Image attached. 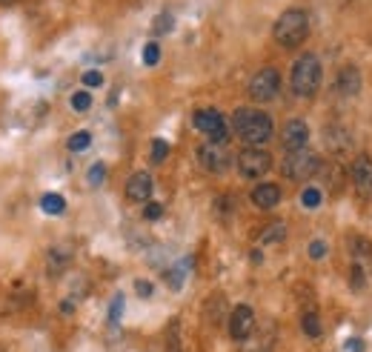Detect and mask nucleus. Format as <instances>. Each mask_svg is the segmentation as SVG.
Wrapping results in <instances>:
<instances>
[{"instance_id":"f257e3e1","label":"nucleus","mask_w":372,"mask_h":352,"mask_svg":"<svg viewBox=\"0 0 372 352\" xmlns=\"http://www.w3.org/2000/svg\"><path fill=\"white\" fill-rule=\"evenodd\" d=\"M232 126L238 135L252 146H261L272 138V118L261 109H238L232 115Z\"/></svg>"},{"instance_id":"f03ea898","label":"nucleus","mask_w":372,"mask_h":352,"mask_svg":"<svg viewBox=\"0 0 372 352\" xmlns=\"http://www.w3.org/2000/svg\"><path fill=\"white\" fill-rule=\"evenodd\" d=\"M278 46L283 49H295L307 40L309 34V20H307V12L301 9H286L278 20H275V29H272Z\"/></svg>"},{"instance_id":"7ed1b4c3","label":"nucleus","mask_w":372,"mask_h":352,"mask_svg":"<svg viewBox=\"0 0 372 352\" xmlns=\"http://www.w3.org/2000/svg\"><path fill=\"white\" fill-rule=\"evenodd\" d=\"M289 86L298 98H312L321 86V61L315 55H304L295 61L293 66V77H289Z\"/></svg>"},{"instance_id":"20e7f679","label":"nucleus","mask_w":372,"mask_h":352,"mask_svg":"<svg viewBox=\"0 0 372 352\" xmlns=\"http://www.w3.org/2000/svg\"><path fill=\"white\" fill-rule=\"evenodd\" d=\"M283 175L289 181H307L312 175L321 172V158L312 152V149H295L283 158Z\"/></svg>"},{"instance_id":"39448f33","label":"nucleus","mask_w":372,"mask_h":352,"mask_svg":"<svg viewBox=\"0 0 372 352\" xmlns=\"http://www.w3.org/2000/svg\"><path fill=\"white\" fill-rule=\"evenodd\" d=\"M192 123H195V129H198V132H203V135H210V141H212V144H226V138H229L226 120H224V115H221V112H215V109H200V112H195Z\"/></svg>"},{"instance_id":"423d86ee","label":"nucleus","mask_w":372,"mask_h":352,"mask_svg":"<svg viewBox=\"0 0 372 352\" xmlns=\"http://www.w3.org/2000/svg\"><path fill=\"white\" fill-rule=\"evenodd\" d=\"M278 89H281V75H278V69H272V66H267V69H261L252 80H250V98L252 101H272L275 95H278Z\"/></svg>"},{"instance_id":"0eeeda50","label":"nucleus","mask_w":372,"mask_h":352,"mask_svg":"<svg viewBox=\"0 0 372 352\" xmlns=\"http://www.w3.org/2000/svg\"><path fill=\"white\" fill-rule=\"evenodd\" d=\"M269 166H272V158L264 149H243L238 155V172L243 178H261V175L269 172Z\"/></svg>"},{"instance_id":"6e6552de","label":"nucleus","mask_w":372,"mask_h":352,"mask_svg":"<svg viewBox=\"0 0 372 352\" xmlns=\"http://www.w3.org/2000/svg\"><path fill=\"white\" fill-rule=\"evenodd\" d=\"M255 332V310L250 303H238L229 315V335L235 341H250Z\"/></svg>"},{"instance_id":"1a4fd4ad","label":"nucleus","mask_w":372,"mask_h":352,"mask_svg":"<svg viewBox=\"0 0 372 352\" xmlns=\"http://www.w3.org/2000/svg\"><path fill=\"white\" fill-rule=\"evenodd\" d=\"M198 158H200V166L206 169V172H212V175H221V172H226L229 169V149H226V144H203L200 149H198Z\"/></svg>"},{"instance_id":"9d476101","label":"nucleus","mask_w":372,"mask_h":352,"mask_svg":"<svg viewBox=\"0 0 372 352\" xmlns=\"http://www.w3.org/2000/svg\"><path fill=\"white\" fill-rule=\"evenodd\" d=\"M307 141H309V129H307V123L304 120H286L283 123V129H281V144H283V149L286 152H295V149H304L307 146Z\"/></svg>"},{"instance_id":"9b49d317","label":"nucleus","mask_w":372,"mask_h":352,"mask_svg":"<svg viewBox=\"0 0 372 352\" xmlns=\"http://www.w3.org/2000/svg\"><path fill=\"white\" fill-rule=\"evenodd\" d=\"M149 195H152V175L149 172H135L129 178V184H127V198L143 203V201H149Z\"/></svg>"},{"instance_id":"f8f14e48","label":"nucleus","mask_w":372,"mask_h":352,"mask_svg":"<svg viewBox=\"0 0 372 352\" xmlns=\"http://www.w3.org/2000/svg\"><path fill=\"white\" fill-rule=\"evenodd\" d=\"M352 181H355V187H358L361 195H372V158L361 155L352 163Z\"/></svg>"},{"instance_id":"ddd939ff","label":"nucleus","mask_w":372,"mask_h":352,"mask_svg":"<svg viewBox=\"0 0 372 352\" xmlns=\"http://www.w3.org/2000/svg\"><path fill=\"white\" fill-rule=\"evenodd\" d=\"M252 203L258 209H272L281 203V187L278 184H258L252 189Z\"/></svg>"},{"instance_id":"4468645a","label":"nucleus","mask_w":372,"mask_h":352,"mask_svg":"<svg viewBox=\"0 0 372 352\" xmlns=\"http://www.w3.org/2000/svg\"><path fill=\"white\" fill-rule=\"evenodd\" d=\"M358 89H361V72H358L355 66L341 69L338 83H335V92H341V95H355Z\"/></svg>"},{"instance_id":"2eb2a0df","label":"nucleus","mask_w":372,"mask_h":352,"mask_svg":"<svg viewBox=\"0 0 372 352\" xmlns=\"http://www.w3.org/2000/svg\"><path fill=\"white\" fill-rule=\"evenodd\" d=\"M69 260H72V249L69 246H55L49 252V275H60L69 267Z\"/></svg>"},{"instance_id":"dca6fc26","label":"nucleus","mask_w":372,"mask_h":352,"mask_svg":"<svg viewBox=\"0 0 372 352\" xmlns=\"http://www.w3.org/2000/svg\"><path fill=\"white\" fill-rule=\"evenodd\" d=\"M326 146L333 149V152H344V149L349 146V135H347V129H344V126H338V135H335V129L329 126V129H326Z\"/></svg>"},{"instance_id":"f3484780","label":"nucleus","mask_w":372,"mask_h":352,"mask_svg":"<svg viewBox=\"0 0 372 352\" xmlns=\"http://www.w3.org/2000/svg\"><path fill=\"white\" fill-rule=\"evenodd\" d=\"M40 209H44L46 215H60V212L66 209V201H63V195H58V192H46L44 198H40Z\"/></svg>"},{"instance_id":"a211bd4d","label":"nucleus","mask_w":372,"mask_h":352,"mask_svg":"<svg viewBox=\"0 0 372 352\" xmlns=\"http://www.w3.org/2000/svg\"><path fill=\"white\" fill-rule=\"evenodd\" d=\"M349 249L355 255V263H372V244L366 238H352Z\"/></svg>"},{"instance_id":"6ab92c4d","label":"nucleus","mask_w":372,"mask_h":352,"mask_svg":"<svg viewBox=\"0 0 372 352\" xmlns=\"http://www.w3.org/2000/svg\"><path fill=\"white\" fill-rule=\"evenodd\" d=\"M172 26H175V18L169 15V12H160L158 18H155V23H152V34H167V32H172Z\"/></svg>"},{"instance_id":"aec40b11","label":"nucleus","mask_w":372,"mask_h":352,"mask_svg":"<svg viewBox=\"0 0 372 352\" xmlns=\"http://www.w3.org/2000/svg\"><path fill=\"white\" fill-rule=\"evenodd\" d=\"M283 235H286V227L283 224H269L264 232H261V244H278V241H283Z\"/></svg>"},{"instance_id":"412c9836","label":"nucleus","mask_w":372,"mask_h":352,"mask_svg":"<svg viewBox=\"0 0 372 352\" xmlns=\"http://www.w3.org/2000/svg\"><path fill=\"white\" fill-rule=\"evenodd\" d=\"M89 144H92L89 132H75L69 138V152H84V149H89Z\"/></svg>"},{"instance_id":"4be33fe9","label":"nucleus","mask_w":372,"mask_h":352,"mask_svg":"<svg viewBox=\"0 0 372 352\" xmlns=\"http://www.w3.org/2000/svg\"><path fill=\"white\" fill-rule=\"evenodd\" d=\"M321 201H323V192H321L318 187H309V189H304V192H301V203H304L307 209L321 206Z\"/></svg>"},{"instance_id":"5701e85b","label":"nucleus","mask_w":372,"mask_h":352,"mask_svg":"<svg viewBox=\"0 0 372 352\" xmlns=\"http://www.w3.org/2000/svg\"><path fill=\"white\" fill-rule=\"evenodd\" d=\"M301 327H304V332H307L309 338H318V335H321V321H318L315 313H307V315L301 318Z\"/></svg>"},{"instance_id":"b1692460","label":"nucleus","mask_w":372,"mask_h":352,"mask_svg":"<svg viewBox=\"0 0 372 352\" xmlns=\"http://www.w3.org/2000/svg\"><path fill=\"white\" fill-rule=\"evenodd\" d=\"M167 155H169V144L163 141V138H155L152 141V161L155 163H163V161H167Z\"/></svg>"},{"instance_id":"393cba45","label":"nucleus","mask_w":372,"mask_h":352,"mask_svg":"<svg viewBox=\"0 0 372 352\" xmlns=\"http://www.w3.org/2000/svg\"><path fill=\"white\" fill-rule=\"evenodd\" d=\"M186 270H189V260H184V267H175V270L167 272V281H169L172 289H181V284H184V272H186Z\"/></svg>"},{"instance_id":"a878e982","label":"nucleus","mask_w":372,"mask_h":352,"mask_svg":"<svg viewBox=\"0 0 372 352\" xmlns=\"http://www.w3.org/2000/svg\"><path fill=\"white\" fill-rule=\"evenodd\" d=\"M89 106H92L89 92H75V95H72V109H75V112H89Z\"/></svg>"},{"instance_id":"bb28decb","label":"nucleus","mask_w":372,"mask_h":352,"mask_svg":"<svg viewBox=\"0 0 372 352\" xmlns=\"http://www.w3.org/2000/svg\"><path fill=\"white\" fill-rule=\"evenodd\" d=\"M158 61H160V46H158V43H146V46H143V63L155 66Z\"/></svg>"},{"instance_id":"cd10ccee","label":"nucleus","mask_w":372,"mask_h":352,"mask_svg":"<svg viewBox=\"0 0 372 352\" xmlns=\"http://www.w3.org/2000/svg\"><path fill=\"white\" fill-rule=\"evenodd\" d=\"M103 178H106V166H103V163H95V166L89 169V184H92V187H101Z\"/></svg>"},{"instance_id":"c85d7f7f","label":"nucleus","mask_w":372,"mask_h":352,"mask_svg":"<svg viewBox=\"0 0 372 352\" xmlns=\"http://www.w3.org/2000/svg\"><path fill=\"white\" fill-rule=\"evenodd\" d=\"M143 218H146V221H160V218H163V206L160 203H146L143 206Z\"/></svg>"},{"instance_id":"c756f323","label":"nucleus","mask_w":372,"mask_h":352,"mask_svg":"<svg viewBox=\"0 0 372 352\" xmlns=\"http://www.w3.org/2000/svg\"><path fill=\"white\" fill-rule=\"evenodd\" d=\"M349 281H352V289H364V284H366V275H364V270H361V263H355V267H352V275H349Z\"/></svg>"},{"instance_id":"7c9ffc66","label":"nucleus","mask_w":372,"mask_h":352,"mask_svg":"<svg viewBox=\"0 0 372 352\" xmlns=\"http://www.w3.org/2000/svg\"><path fill=\"white\" fill-rule=\"evenodd\" d=\"M167 352H181V338H178L175 324H172V329H169V335H167Z\"/></svg>"},{"instance_id":"2f4dec72","label":"nucleus","mask_w":372,"mask_h":352,"mask_svg":"<svg viewBox=\"0 0 372 352\" xmlns=\"http://www.w3.org/2000/svg\"><path fill=\"white\" fill-rule=\"evenodd\" d=\"M120 313H123V295H115V301H112V313H109L112 324H117V321H120Z\"/></svg>"},{"instance_id":"473e14b6","label":"nucleus","mask_w":372,"mask_h":352,"mask_svg":"<svg viewBox=\"0 0 372 352\" xmlns=\"http://www.w3.org/2000/svg\"><path fill=\"white\" fill-rule=\"evenodd\" d=\"M326 255V244L323 241H312L309 244V258H323Z\"/></svg>"},{"instance_id":"72a5a7b5","label":"nucleus","mask_w":372,"mask_h":352,"mask_svg":"<svg viewBox=\"0 0 372 352\" xmlns=\"http://www.w3.org/2000/svg\"><path fill=\"white\" fill-rule=\"evenodd\" d=\"M135 292H138L141 298H149V295L155 292V287H152L149 281H135Z\"/></svg>"},{"instance_id":"f704fd0d","label":"nucleus","mask_w":372,"mask_h":352,"mask_svg":"<svg viewBox=\"0 0 372 352\" xmlns=\"http://www.w3.org/2000/svg\"><path fill=\"white\" fill-rule=\"evenodd\" d=\"M84 83H86V86H101V83H103V75L92 69V72H86V75H84Z\"/></svg>"},{"instance_id":"c9c22d12","label":"nucleus","mask_w":372,"mask_h":352,"mask_svg":"<svg viewBox=\"0 0 372 352\" xmlns=\"http://www.w3.org/2000/svg\"><path fill=\"white\" fill-rule=\"evenodd\" d=\"M347 346H349V352H364V341H358V338H352Z\"/></svg>"},{"instance_id":"e433bc0d","label":"nucleus","mask_w":372,"mask_h":352,"mask_svg":"<svg viewBox=\"0 0 372 352\" xmlns=\"http://www.w3.org/2000/svg\"><path fill=\"white\" fill-rule=\"evenodd\" d=\"M0 4H12V0H0Z\"/></svg>"}]
</instances>
